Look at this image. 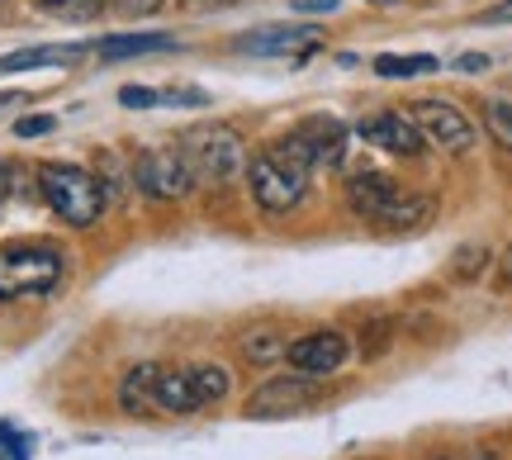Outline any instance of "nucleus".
Listing matches in <instances>:
<instances>
[{"mask_svg": "<svg viewBox=\"0 0 512 460\" xmlns=\"http://www.w3.org/2000/svg\"><path fill=\"white\" fill-rule=\"evenodd\" d=\"M347 204L356 219L389 223V228H422V223L432 219V200L403 190V185L394 181V176H384V171H356L347 185Z\"/></svg>", "mask_w": 512, "mask_h": 460, "instance_id": "1", "label": "nucleus"}, {"mask_svg": "<svg viewBox=\"0 0 512 460\" xmlns=\"http://www.w3.org/2000/svg\"><path fill=\"white\" fill-rule=\"evenodd\" d=\"M38 190L62 223L72 228H91L100 214H105V185L100 176H91L86 166L72 162H43L38 166Z\"/></svg>", "mask_w": 512, "mask_h": 460, "instance_id": "2", "label": "nucleus"}, {"mask_svg": "<svg viewBox=\"0 0 512 460\" xmlns=\"http://www.w3.org/2000/svg\"><path fill=\"white\" fill-rule=\"evenodd\" d=\"M309 166L299 162L285 143H271V148H261L247 166V185H252V200L266 209V214H290L294 204L304 200V190H309Z\"/></svg>", "mask_w": 512, "mask_h": 460, "instance_id": "3", "label": "nucleus"}, {"mask_svg": "<svg viewBox=\"0 0 512 460\" xmlns=\"http://www.w3.org/2000/svg\"><path fill=\"white\" fill-rule=\"evenodd\" d=\"M181 157L195 185H223L247 166V143L233 124H195L181 133Z\"/></svg>", "mask_w": 512, "mask_h": 460, "instance_id": "4", "label": "nucleus"}, {"mask_svg": "<svg viewBox=\"0 0 512 460\" xmlns=\"http://www.w3.org/2000/svg\"><path fill=\"white\" fill-rule=\"evenodd\" d=\"M62 252L43 247V242H24V247H0V299H38L57 290L62 280Z\"/></svg>", "mask_w": 512, "mask_h": 460, "instance_id": "5", "label": "nucleus"}, {"mask_svg": "<svg viewBox=\"0 0 512 460\" xmlns=\"http://www.w3.org/2000/svg\"><path fill=\"white\" fill-rule=\"evenodd\" d=\"M280 143L309 171H332V166H342V157H347V124L332 119V114H313L304 124H294Z\"/></svg>", "mask_w": 512, "mask_h": 460, "instance_id": "6", "label": "nucleus"}, {"mask_svg": "<svg viewBox=\"0 0 512 460\" xmlns=\"http://www.w3.org/2000/svg\"><path fill=\"white\" fill-rule=\"evenodd\" d=\"M133 185L152 200H185L195 190V176H190L181 148H147L133 162Z\"/></svg>", "mask_w": 512, "mask_h": 460, "instance_id": "7", "label": "nucleus"}, {"mask_svg": "<svg viewBox=\"0 0 512 460\" xmlns=\"http://www.w3.org/2000/svg\"><path fill=\"white\" fill-rule=\"evenodd\" d=\"M318 394H323V385L309 380L304 370H299V375H275V380H266V385L247 399V418H285V413H304Z\"/></svg>", "mask_w": 512, "mask_h": 460, "instance_id": "8", "label": "nucleus"}, {"mask_svg": "<svg viewBox=\"0 0 512 460\" xmlns=\"http://www.w3.org/2000/svg\"><path fill=\"white\" fill-rule=\"evenodd\" d=\"M413 124L422 129L427 143H437V148H446V152L475 148V124H470L456 105H446V100H418V105H413Z\"/></svg>", "mask_w": 512, "mask_h": 460, "instance_id": "9", "label": "nucleus"}, {"mask_svg": "<svg viewBox=\"0 0 512 460\" xmlns=\"http://www.w3.org/2000/svg\"><path fill=\"white\" fill-rule=\"evenodd\" d=\"M356 133L366 138L370 148H384V152H394V157H418V152L427 148L422 129L413 124V114H403V110L370 114V119H361V124H356Z\"/></svg>", "mask_w": 512, "mask_h": 460, "instance_id": "10", "label": "nucleus"}, {"mask_svg": "<svg viewBox=\"0 0 512 460\" xmlns=\"http://www.w3.org/2000/svg\"><path fill=\"white\" fill-rule=\"evenodd\" d=\"M318 43V29L309 24H266V29H252V34L238 38V53H252V57H304L313 53Z\"/></svg>", "mask_w": 512, "mask_h": 460, "instance_id": "11", "label": "nucleus"}, {"mask_svg": "<svg viewBox=\"0 0 512 460\" xmlns=\"http://www.w3.org/2000/svg\"><path fill=\"white\" fill-rule=\"evenodd\" d=\"M347 337L342 332H309V337H299V342H290V351H285V361H290L294 370H304V375H332V370L347 361Z\"/></svg>", "mask_w": 512, "mask_h": 460, "instance_id": "12", "label": "nucleus"}, {"mask_svg": "<svg viewBox=\"0 0 512 460\" xmlns=\"http://www.w3.org/2000/svg\"><path fill=\"white\" fill-rule=\"evenodd\" d=\"M91 48L86 43H62V48H24V53H5L0 57V76L5 72H29V67H57V62H76Z\"/></svg>", "mask_w": 512, "mask_h": 460, "instance_id": "13", "label": "nucleus"}, {"mask_svg": "<svg viewBox=\"0 0 512 460\" xmlns=\"http://www.w3.org/2000/svg\"><path fill=\"white\" fill-rule=\"evenodd\" d=\"M195 385L190 370H157V413H195Z\"/></svg>", "mask_w": 512, "mask_h": 460, "instance_id": "14", "label": "nucleus"}, {"mask_svg": "<svg viewBox=\"0 0 512 460\" xmlns=\"http://www.w3.org/2000/svg\"><path fill=\"white\" fill-rule=\"evenodd\" d=\"M157 370L162 366H133L119 385V404L128 413H152L157 408Z\"/></svg>", "mask_w": 512, "mask_h": 460, "instance_id": "15", "label": "nucleus"}, {"mask_svg": "<svg viewBox=\"0 0 512 460\" xmlns=\"http://www.w3.org/2000/svg\"><path fill=\"white\" fill-rule=\"evenodd\" d=\"M166 48H176L171 34H119V38L95 43L100 57H138V53H166Z\"/></svg>", "mask_w": 512, "mask_h": 460, "instance_id": "16", "label": "nucleus"}, {"mask_svg": "<svg viewBox=\"0 0 512 460\" xmlns=\"http://www.w3.org/2000/svg\"><path fill=\"white\" fill-rule=\"evenodd\" d=\"M441 62L432 53H413V57H399V53H380L375 57V76H384V81H408V76H427L437 72Z\"/></svg>", "mask_w": 512, "mask_h": 460, "instance_id": "17", "label": "nucleus"}, {"mask_svg": "<svg viewBox=\"0 0 512 460\" xmlns=\"http://www.w3.org/2000/svg\"><path fill=\"white\" fill-rule=\"evenodd\" d=\"M285 351H290V342H285L275 328H256V332L242 337V356H247L252 366H275Z\"/></svg>", "mask_w": 512, "mask_h": 460, "instance_id": "18", "label": "nucleus"}, {"mask_svg": "<svg viewBox=\"0 0 512 460\" xmlns=\"http://www.w3.org/2000/svg\"><path fill=\"white\" fill-rule=\"evenodd\" d=\"M190 385H195V399H200V408H204V404H219L223 394H228L233 375L223 366H195L190 370Z\"/></svg>", "mask_w": 512, "mask_h": 460, "instance_id": "19", "label": "nucleus"}, {"mask_svg": "<svg viewBox=\"0 0 512 460\" xmlns=\"http://www.w3.org/2000/svg\"><path fill=\"white\" fill-rule=\"evenodd\" d=\"M43 15H53V19H67V24H86V19H95L110 0H34Z\"/></svg>", "mask_w": 512, "mask_h": 460, "instance_id": "20", "label": "nucleus"}, {"mask_svg": "<svg viewBox=\"0 0 512 460\" xmlns=\"http://www.w3.org/2000/svg\"><path fill=\"white\" fill-rule=\"evenodd\" d=\"M484 124L494 133L498 148H512V95H494L484 100Z\"/></svg>", "mask_w": 512, "mask_h": 460, "instance_id": "21", "label": "nucleus"}, {"mask_svg": "<svg viewBox=\"0 0 512 460\" xmlns=\"http://www.w3.org/2000/svg\"><path fill=\"white\" fill-rule=\"evenodd\" d=\"M119 105L124 110H147V105H162V91H152V86H124Z\"/></svg>", "mask_w": 512, "mask_h": 460, "instance_id": "22", "label": "nucleus"}, {"mask_svg": "<svg viewBox=\"0 0 512 460\" xmlns=\"http://www.w3.org/2000/svg\"><path fill=\"white\" fill-rule=\"evenodd\" d=\"M110 5H114V10H119L124 19H147V15H157L166 0H110Z\"/></svg>", "mask_w": 512, "mask_h": 460, "instance_id": "23", "label": "nucleus"}, {"mask_svg": "<svg viewBox=\"0 0 512 460\" xmlns=\"http://www.w3.org/2000/svg\"><path fill=\"white\" fill-rule=\"evenodd\" d=\"M53 129H57L53 114H29V119H19L15 124L19 138H43V133H53Z\"/></svg>", "mask_w": 512, "mask_h": 460, "instance_id": "24", "label": "nucleus"}, {"mask_svg": "<svg viewBox=\"0 0 512 460\" xmlns=\"http://www.w3.org/2000/svg\"><path fill=\"white\" fill-rule=\"evenodd\" d=\"M484 261H489V252H484V247H465V252H460V266H456V276H475V271H484Z\"/></svg>", "mask_w": 512, "mask_h": 460, "instance_id": "25", "label": "nucleus"}, {"mask_svg": "<svg viewBox=\"0 0 512 460\" xmlns=\"http://www.w3.org/2000/svg\"><path fill=\"white\" fill-rule=\"evenodd\" d=\"M342 0H290V10H299V15H332Z\"/></svg>", "mask_w": 512, "mask_h": 460, "instance_id": "26", "label": "nucleus"}, {"mask_svg": "<svg viewBox=\"0 0 512 460\" xmlns=\"http://www.w3.org/2000/svg\"><path fill=\"white\" fill-rule=\"evenodd\" d=\"M456 72H465V76L489 72V57H484V53H465V57H456Z\"/></svg>", "mask_w": 512, "mask_h": 460, "instance_id": "27", "label": "nucleus"}, {"mask_svg": "<svg viewBox=\"0 0 512 460\" xmlns=\"http://www.w3.org/2000/svg\"><path fill=\"white\" fill-rule=\"evenodd\" d=\"M484 19H489V24H508V19H512V0H503V5H494V10H484Z\"/></svg>", "mask_w": 512, "mask_h": 460, "instance_id": "28", "label": "nucleus"}, {"mask_svg": "<svg viewBox=\"0 0 512 460\" xmlns=\"http://www.w3.org/2000/svg\"><path fill=\"white\" fill-rule=\"evenodd\" d=\"M10 185H15V171H10V162H0V204L10 200Z\"/></svg>", "mask_w": 512, "mask_h": 460, "instance_id": "29", "label": "nucleus"}, {"mask_svg": "<svg viewBox=\"0 0 512 460\" xmlns=\"http://www.w3.org/2000/svg\"><path fill=\"white\" fill-rule=\"evenodd\" d=\"M503 280H508V285H512V252H508V257H503Z\"/></svg>", "mask_w": 512, "mask_h": 460, "instance_id": "30", "label": "nucleus"}, {"mask_svg": "<svg viewBox=\"0 0 512 460\" xmlns=\"http://www.w3.org/2000/svg\"><path fill=\"white\" fill-rule=\"evenodd\" d=\"M470 460H498V456H494V451H475V456H470Z\"/></svg>", "mask_w": 512, "mask_h": 460, "instance_id": "31", "label": "nucleus"}, {"mask_svg": "<svg viewBox=\"0 0 512 460\" xmlns=\"http://www.w3.org/2000/svg\"><path fill=\"white\" fill-rule=\"evenodd\" d=\"M209 5H228V0H209Z\"/></svg>", "mask_w": 512, "mask_h": 460, "instance_id": "32", "label": "nucleus"}, {"mask_svg": "<svg viewBox=\"0 0 512 460\" xmlns=\"http://www.w3.org/2000/svg\"><path fill=\"white\" fill-rule=\"evenodd\" d=\"M0 5H5V0H0Z\"/></svg>", "mask_w": 512, "mask_h": 460, "instance_id": "33", "label": "nucleus"}]
</instances>
